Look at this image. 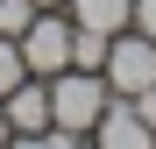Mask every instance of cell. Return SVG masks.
Returning a JSON list of instances; mask_svg holds the SVG:
<instances>
[{
  "label": "cell",
  "mask_w": 156,
  "mask_h": 149,
  "mask_svg": "<svg viewBox=\"0 0 156 149\" xmlns=\"http://www.w3.org/2000/svg\"><path fill=\"white\" fill-rule=\"evenodd\" d=\"M107 99H114V85L99 78V71H57L50 78V128H71V135H92V121L107 114Z\"/></svg>",
  "instance_id": "1"
},
{
  "label": "cell",
  "mask_w": 156,
  "mask_h": 149,
  "mask_svg": "<svg viewBox=\"0 0 156 149\" xmlns=\"http://www.w3.org/2000/svg\"><path fill=\"white\" fill-rule=\"evenodd\" d=\"M71 36H78V21H71L64 7H36V21L21 29V64H29L36 78L71 71Z\"/></svg>",
  "instance_id": "2"
},
{
  "label": "cell",
  "mask_w": 156,
  "mask_h": 149,
  "mask_svg": "<svg viewBox=\"0 0 156 149\" xmlns=\"http://www.w3.org/2000/svg\"><path fill=\"white\" fill-rule=\"evenodd\" d=\"M99 78H107L121 99H128V92H142V85H156V43H149L142 29H121V36L107 43V64H99Z\"/></svg>",
  "instance_id": "3"
},
{
  "label": "cell",
  "mask_w": 156,
  "mask_h": 149,
  "mask_svg": "<svg viewBox=\"0 0 156 149\" xmlns=\"http://www.w3.org/2000/svg\"><path fill=\"white\" fill-rule=\"evenodd\" d=\"M85 142H99V149H149L156 142V128H149V121H142V107H135V99H107V114H99L92 121V135Z\"/></svg>",
  "instance_id": "4"
},
{
  "label": "cell",
  "mask_w": 156,
  "mask_h": 149,
  "mask_svg": "<svg viewBox=\"0 0 156 149\" xmlns=\"http://www.w3.org/2000/svg\"><path fill=\"white\" fill-rule=\"evenodd\" d=\"M0 107H7V128H14V142H36L43 128H50V78H21L14 92H0Z\"/></svg>",
  "instance_id": "5"
},
{
  "label": "cell",
  "mask_w": 156,
  "mask_h": 149,
  "mask_svg": "<svg viewBox=\"0 0 156 149\" xmlns=\"http://www.w3.org/2000/svg\"><path fill=\"white\" fill-rule=\"evenodd\" d=\"M64 14L78 29H99V36H121L128 14H135V0H64Z\"/></svg>",
  "instance_id": "6"
},
{
  "label": "cell",
  "mask_w": 156,
  "mask_h": 149,
  "mask_svg": "<svg viewBox=\"0 0 156 149\" xmlns=\"http://www.w3.org/2000/svg\"><path fill=\"white\" fill-rule=\"evenodd\" d=\"M21 78H29V64H21V43H14V36H0V92H14Z\"/></svg>",
  "instance_id": "7"
},
{
  "label": "cell",
  "mask_w": 156,
  "mask_h": 149,
  "mask_svg": "<svg viewBox=\"0 0 156 149\" xmlns=\"http://www.w3.org/2000/svg\"><path fill=\"white\" fill-rule=\"evenodd\" d=\"M36 21V0H0V36H14L21 43V29Z\"/></svg>",
  "instance_id": "8"
},
{
  "label": "cell",
  "mask_w": 156,
  "mask_h": 149,
  "mask_svg": "<svg viewBox=\"0 0 156 149\" xmlns=\"http://www.w3.org/2000/svg\"><path fill=\"white\" fill-rule=\"evenodd\" d=\"M128 29H142V36L156 43V0H135V14H128Z\"/></svg>",
  "instance_id": "9"
},
{
  "label": "cell",
  "mask_w": 156,
  "mask_h": 149,
  "mask_svg": "<svg viewBox=\"0 0 156 149\" xmlns=\"http://www.w3.org/2000/svg\"><path fill=\"white\" fill-rule=\"evenodd\" d=\"M128 99H135V107H142V121L156 128V85H142V92H128Z\"/></svg>",
  "instance_id": "10"
},
{
  "label": "cell",
  "mask_w": 156,
  "mask_h": 149,
  "mask_svg": "<svg viewBox=\"0 0 156 149\" xmlns=\"http://www.w3.org/2000/svg\"><path fill=\"white\" fill-rule=\"evenodd\" d=\"M0 142H14V128H7V107H0Z\"/></svg>",
  "instance_id": "11"
},
{
  "label": "cell",
  "mask_w": 156,
  "mask_h": 149,
  "mask_svg": "<svg viewBox=\"0 0 156 149\" xmlns=\"http://www.w3.org/2000/svg\"><path fill=\"white\" fill-rule=\"evenodd\" d=\"M36 7H64V0H36Z\"/></svg>",
  "instance_id": "12"
}]
</instances>
